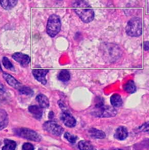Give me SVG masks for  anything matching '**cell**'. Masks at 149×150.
Segmentation results:
<instances>
[{
  "label": "cell",
  "mask_w": 149,
  "mask_h": 150,
  "mask_svg": "<svg viewBox=\"0 0 149 150\" xmlns=\"http://www.w3.org/2000/svg\"><path fill=\"white\" fill-rule=\"evenodd\" d=\"M72 6L74 12L83 22L89 23L94 19L93 10L84 0H74Z\"/></svg>",
  "instance_id": "6da1fadb"
},
{
  "label": "cell",
  "mask_w": 149,
  "mask_h": 150,
  "mask_svg": "<svg viewBox=\"0 0 149 150\" xmlns=\"http://www.w3.org/2000/svg\"><path fill=\"white\" fill-rule=\"evenodd\" d=\"M127 35L132 37H137L143 33V22L139 18L135 17L128 21L126 28Z\"/></svg>",
  "instance_id": "7a4b0ae2"
},
{
  "label": "cell",
  "mask_w": 149,
  "mask_h": 150,
  "mask_svg": "<svg viewBox=\"0 0 149 150\" xmlns=\"http://www.w3.org/2000/svg\"><path fill=\"white\" fill-rule=\"evenodd\" d=\"M61 22L59 16L52 14L48 20L46 31L50 37H54L57 35L61 30Z\"/></svg>",
  "instance_id": "3957f363"
},
{
  "label": "cell",
  "mask_w": 149,
  "mask_h": 150,
  "mask_svg": "<svg viewBox=\"0 0 149 150\" xmlns=\"http://www.w3.org/2000/svg\"><path fill=\"white\" fill-rule=\"evenodd\" d=\"M15 134L17 136L22 137L27 140L40 142L41 140L40 134L28 128H19L15 130Z\"/></svg>",
  "instance_id": "277c9868"
},
{
  "label": "cell",
  "mask_w": 149,
  "mask_h": 150,
  "mask_svg": "<svg viewBox=\"0 0 149 150\" xmlns=\"http://www.w3.org/2000/svg\"><path fill=\"white\" fill-rule=\"evenodd\" d=\"M117 110L113 107L103 106L100 107H97L93 112H91L92 115L96 117H101V118H109V117H113L117 115Z\"/></svg>",
  "instance_id": "5b68a950"
},
{
  "label": "cell",
  "mask_w": 149,
  "mask_h": 150,
  "mask_svg": "<svg viewBox=\"0 0 149 150\" xmlns=\"http://www.w3.org/2000/svg\"><path fill=\"white\" fill-rule=\"evenodd\" d=\"M43 128L44 130L55 136H60L64 130L60 125L55 121L51 120L44 122L43 125Z\"/></svg>",
  "instance_id": "8992f818"
},
{
  "label": "cell",
  "mask_w": 149,
  "mask_h": 150,
  "mask_svg": "<svg viewBox=\"0 0 149 150\" xmlns=\"http://www.w3.org/2000/svg\"><path fill=\"white\" fill-rule=\"evenodd\" d=\"M49 70H48V69H34L32 70V73L34 77L38 82L41 83L44 85H46L47 83L46 76Z\"/></svg>",
  "instance_id": "52a82bcc"
},
{
  "label": "cell",
  "mask_w": 149,
  "mask_h": 150,
  "mask_svg": "<svg viewBox=\"0 0 149 150\" xmlns=\"http://www.w3.org/2000/svg\"><path fill=\"white\" fill-rule=\"evenodd\" d=\"M61 120L68 127H74L76 124V120L69 112H62L60 116Z\"/></svg>",
  "instance_id": "ba28073f"
},
{
  "label": "cell",
  "mask_w": 149,
  "mask_h": 150,
  "mask_svg": "<svg viewBox=\"0 0 149 150\" xmlns=\"http://www.w3.org/2000/svg\"><path fill=\"white\" fill-rule=\"evenodd\" d=\"M12 57L18 62H19L20 65L23 67H28L30 62V57L26 54L22 53H14Z\"/></svg>",
  "instance_id": "9c48e42d"
},
{
  "label": "cell",
  "mask_w": 149,
  "mask_h": 150,
  "mask_svg": "<svg viewBox=\"0 0 149 150\" xmlns=\"http://www.w3.org/2000/svg\"><path fill=\"white\" fill-rule=\"evenodd\" d=\"M3 77H4L5 80L7 82L9 85L11 86L12 87H14L16 89H19L22 86V85H21V83L19 81H18L13 76H12L10 74L6 72H4L3 73Z\"/></svg>",
  "instance_id": "30bf717a"
},
{
  "label": "cell",
  "mask_w": 149,
  "mask_h": 150,
  "mask_svg": "<svg viewBox=\"0 0 149 150\" xmlns=\"http://www.w3.org/2000/svg\"><path fill=\"white\" fill-rule=\"evenodd\" d=\"M43 108L37 105H31L28 108L29 112H30L35 118L40 120L43 116Z\"/></svg>",
  "instance_id": "8fae6325"
},
{
  "label": "cell",
  "mask_w": 149,
  "mask_h": 150,
  "mask_svg": "<svg viewBox=\"0 0 149 150\" xmlns=\"http://www.w3.org/2000/svg\"><path fill=\"white\" fill-rule=\"evenodd\" d=\"M128 136V132L127 129L125 127H119L117 129L115 133V137L117 140H123L126 139Z\"/></svg>",
  "instance_id": "7c38bea8"
},
{
  "label": "cell",
  "mask_w": 149,
  "mask_h": 150,
  "mask_svg": "<svg viewBox=\"0 0 149 150\" xmlns=\"http://www.w3.org/2000/svg\"><path fill=\"white\" fill-rule=\"evenodd\" d=\"M89 134L91 137L93 139H103L106 137V134L102 131L96 129L92 128L88 131Z\"/></svg>",
  "instance_id": "4fadbf2b"
},
{
  "label": "cell",
  "mask_w": 149,
  "mask_h": 150,
  "mask_svg": "<svg viewBox=\"0 0 149 150\" xmlns=\"http://www.w3.org/2000/svg\"><path fill=\"white\" fill-rule=\"evenodd\" d=\"M36 100L38 102L39 106L42 108H47L50 105L49 100L45 95L43 94H39L36 97Z\"/></svg>",
  "instance_id": "5bb4252c"
},
{
  "label": "cell",
  "mask_w": 149,
  "mask_h": 150,
  "mask_svg": "<svg viewBox=\"0 0 149 150\" xmlns=\"http://www.w3.org/2000/svg\"><path fill=\"white\" fill-rule=\"evenodd\" d=\"M110 101H111V104L113 107H120L123 103V99L118 94L112 95L111 99H110Z\"/></svg>",
  "instance_id": "9a60e30c"
},
{
  "label": "cell",
  "mask_w": 149,
  "mask_h": 150,
  "mask_svg": "<svg viewBox=\"0 0 149 150\" xmlns=\"http://www.w3.org/2000/svg\"><path fill=\"white\" fill-rule=\"evenodd\" d=\"M18 0H1V7L6 10H10L16 6Z\"/></svg>",
  "instance_id": "2e32d148"
},
{
  "label": "cell",
  "mask_w": 149,
  "mask_h": 150,
  "mask_svg": "<svg viewBox=\"0 0 149 150\" xmlns=\"http://www.w3.org/2000/svg\"><path fill=\"white\" fill-rule=\"evenodd\" d=\"M78 148L82 150H92L94 149V146L89 141L82 140L78 143Z\"/></svg>",
  "instance_id": "e0dca14e"
},
{
  "label": "cell",
  "mask_w": 149,
  "mask_h": 150,
  "mask_svg": "<svg viewBox=\"0 0 149 150\" xmlns=\"http://www.w3.org/2000/svg\"><path fill=\"white\" fill-rule=\"evenodd\" d=\"M124 91L130 94H132L136 91V86L133 81H129L124 86Z\"/></svg>",
  "instance_id": "ac0fdd59"
},
{
  "label": "cell",
  "mask_w": 149,
  "mask_h": 150,
  "mask_svg": "<svg viewBox=\"0 0 149 150\" xmlns=\"http://www.w3.org/2000/svg\"><path fill=\"white\" fill-rule=\"evenodd\" d=\"M9 124V117L4 109H1V129L7 127Z\"/></svg>",
  "instance_id": "d6986e66"
},
{
  "label": "cell",
  "mask_w": 149,
  "mask_h": 150,
  "mask_svg": "<svg viewBox=\"0 0 149 150\" xmlns=\"http://www.w3.org/2000/svg\"><path fill=\"white\" fill-rule=\"evenodd\" d=\"M57 77L59 80L61 81L62 82H67L70 80V73L67 70H62L58 74Z\"/></svg>",
  "instance_id": "ffe728a7"
},
{
  "label": "cell",
  "mask_w": 149,
  "mask_h": 150,
  "mask_svg": "<svg viewBox=\"0 0 149 150\" xmlns=\"http://www.w3.org/2000/svg\"><path fill=\"white\" fill-rule=\"evenodd\" d=\"M4 144L3 150H14L16 147V142L9 139H5L4 140Z\"/></svg>",
  "instance_id": "44dd1931"
},
{
  "label": "cell",
  "mask_w": 149,
  "mask_h": 150,
  "mask_svg": "<svg viewBox=\"0 0 149 150\" xmlns=\"http://www.w3.org/2000/svg\"><path fill=\"white\" fill-rule=\"evenodd\" d=\"M2 62H3V64H4V67L5 68H7V69H8V70H10L11 71L14 70V66L13 65V64H12L11 62L9 61V59L7 57H4L3 58Z\"/></svg>",
  "instance_id": "7402d4cb"
},
{
  "label": "cell",
  "mask_w": 149,
  "mask_h": 150,
  "mask_svg": "<svg viewBox=\"0 0 149 150\" xmlns=\"http://www.w3.org/2000/svg\"><path fill=\"white\" fill-rule=\"evenodd\" d=\"M19 92L21 94L23 95H27V96H32L33 94V92L32 90L28 87V86H22L20 88L18 89Z\"/></svg>",
  "instance_id": "603a6c76"
},
{
  "label": "cell",
  "mask_w": 149,
  "mask_h": 150,
  "mask_svg": "<svg viewBox=\"0 0 149 150\" xmlns=\"http://www.w3.org/2000/svg\"><path fill=\"white\" fill-rule=\"evenodd\" d=\"M65 138L70 143H75L77 139V137L76 135H74V134L68 133V132L65 133Z\"/></svg>",
  "instance_id": "cb8c5ba5"
},
{
  "label": "cell",
  "mask_w": 149,
  "mask_h": 150,
  "mask_svg": "<svg viewBox=\"0 0 149 150\" xmlns=\"http://www.w3.org/2000/svg\"><path fill=\"white\" fill-rule=\"evenodd\" d=\"M139 131L149 134V121L144 123L139 127Z\"/></svg>",
  "instance_id": "d4e9b609"
},
{
  "label": "cell",
  "mask_w": 149,
  "mask_h": 150,
  "mask_svg": "<svg viewBox=\"0 0 149 150\" xmlns=\"http://www.w3.org/2000/svg\"><path fill=\"white\" fill-rule=\"evenodd\" d=\"M104 105V100L103 98H101L99 97H97L96 100H95V107H100Z\"/></svg>",
  "instance_id": "484cf974"
},
{
  "label": "cell",
  "mask_w": 149,
  "mask_h": 150,
  "mask_svg": "<svg viewBox=\"0 0 149 150\" xmlns=\"http://www.w3.org/2000/svg\"><path fill=\"white\" fill-rule=\"evenodd\" d=\"M22 149L24 150H33L34 149V146L31 144V143H25L22 146Z\"/></svg>",
  "instance_id": "4316f807"
},
{
  "label": "cell",
  "mask_w": 149,
  "mask_h": 150,
  "mask_svg": "<svg viewBox=\"0 0 149 150\" xmlns=\"http://www.w3.org/2000/svg\"><path fill=\"white\" fill-rule=\"evenodd\" d=\"M143 48L145 51L149 50V42H145L143 44Z\"/></svg>",
  "instance_id": "83f0119b"
},
{
  "label": "cell",
  "mask_w": 149,
  "mask_h": 150,
  "mask_svg": "<svg viewBox=\"0 0 149 150\" xmlns=\"http://www.w3.org/2000/svg\"><path fill=\"white\" fill-rule=\"evenodd\" d=\"M53 117H54V113H53L52 111H50L49 112V116H48L49 119L52 120L53 118Z\"/></svg>",
  "instance_id": "f1b7e54d"
},
{
  "label": "cell",
  "mask_w": 149,
  "mask_h": 150,
  "mask_svg": "<svg viewBox=\"0 0 149 150\" xmlns=\"http://www.w3.org/2000/svg\"><path fill=\"white\" fill-rule=\"evenodd\" d=\"M148 4H149V0H148Z\"/></svg>",
  "instance_id": "f546056e"
}]
</instances>
